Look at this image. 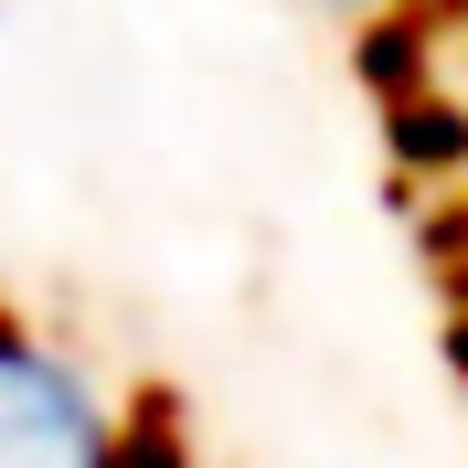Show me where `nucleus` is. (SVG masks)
<instances>
[{
  "instance_id": "nucleus-2",
  "label": "nucleus",
  "mask_w": 468,
  "mask_h": 468,
  "mask_svg": "<svg viewBox=\"0 0 468 468\" xmlns=\"http://www.w3.org/2000/svg\"><path fill=\"white\" fill-rule=\"evenodd\" d=\"M309 11H330L341 32H394V22H426L437 0H309Z\"/></svg>"
},
{
  "instance_id": "nucleus-1",
  "label": "nucleus",
  "mask_w": 468,
  "mask_h": 468,
  "mask_svg": "<svg viewBox=\"0 0 468 468\" xmlns=\"http://www.w3.org/2000/svg\"><path fill=\"white\" fill-rule=\"evenodd\" d=\"M0 468H160V405L86 330L0 298Z\"/></svg>"
}]
</instances>
